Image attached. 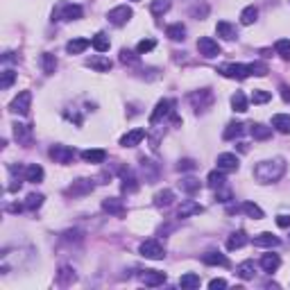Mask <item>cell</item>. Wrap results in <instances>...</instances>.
<instances>
[{
  "label": "cell",
  "mask_w": 290,
  "mask_h": 290,
  "mask_svg": "<svg viewBox=\"0 0 290 290\" xmlns=\"http://www.w3.org/2000/svg\"><path fill=\"white\" fill-rule=\"evenodd\" d=\"M286 172V161L281 157L270 159V161H261L254 168V177L261 181V184H272V181H279Z\"/></svg>",
  "instance_id": "cell-1"
},
{
  "label": "cell",
  "mask_w": 290,
  "mask_h": 290,
  "mask_svg": "<svg viewBox=\"0 0 290 290\" xmlns=\"http://www.w3.org/2000/svg\"><path fill=\"white\" fill-rule=\"evenodd\" d=\"M139 252H141V256L152 258V261H161V258L165 256L163 245L159 243V240H152V238H150V240H143V243H141Z\"/></svg>",
  "instance_id": "cell-2"
},
{
  "label": "cell",
  "mask_w": 290,
  "mask_h": 290,
  "mask_svg": "<svg viewBox=\"0 0 290 290\" xmlns=\"http://www.w3.org/2000/svg\"><path fill=\"white\" fill-rule=\"evenodd\" d=\"M218 72L229 79H245L252 75L250 66H245V64H222V66L218 68Z\"/></svg>",
  "instance_id": "cell-3"
},
{
  "label": "cell",
  "mask_w": 290,
  "mask_h": 290,
  "mask_svg": "<svg viewBox=\"0 0 290 290\" xmlns=\"http://www.w3.org/2000/svg\"><path fill=\"white\" fill-rule=\"evenodd\" d=\"M134 16V12H132V7H127V5H120V7H113L111 12L107 14V18H109V23L111 25H116V27H120V25H125L127 20Z\"/></svg>",
  "instance_id": "cell-4"
},
{
  "label": "cell",
  "mask_w": 290,
  "mask_h": 290,
  "mask_svg": "<svg viewBox=\"0 0 290 290\" xmlns=\"http://www.w3.org/2000/svg\"><path fill=\"white\" fill-rule=\"evenodd\" d=\"M30 105H32V93H30V91H20L18 95L12 100L9 109H12L14 113H18V116H25V113L30 111Z\"/></svg>",
  "instance_id": "cell-5"
},
{
  "label": "cell",
  "mask_w": 290,
  "mask_h": 290,
  "mask_svg": "<svg viewBox=\"0 0 290 290\" xmlns=\"http://www.w3.org/2000/svg\"><path fill=\"white\" fill-rule=\"evenodd\" d=\"M198 50H199L202 57H209V59H211V57H218V54H220L222 48H220V43H218L216 39H211V36H202V39L198 41Z\"/></svg>",
  "instance_id": "cell-6"
},
{
  "label": "cell",
  "mask_w": 290,
  "mask_h": 290,
  "mask_svg": "<svg viewBox=\"0 0 290 290\" xmlns=\"http://www.w3.org/2000/svg\"><path fill=\"white\" fill-rule=\"evenodd\" d=\"M50 159H54V163H71L75 159V150L68 145H53L50 147Z\"/></svg>",
  "instance_id": "cell-7"
},
{
  "label": "cell",
  "mask_w": 290,
  "mask_h": 290,
  "mask_svg": "<svg viewBox=\"0 0 290 290\" xmlns=\"http://www.w3.org/2000/svg\"><path fill=\"white\" fill-rule=\"evenodd\" d=\"M172 100H159L157 102V107H154V111H152V116H150V125H157L161 118H165L168 113L172 111Z\"/></svg>",
  "instance_id": "cell-8"
},
{
  "label": "cell",
  "mask_w": 290,
  "mask_h": 290,
  "mask_svg": "<svg viewBox=\"0 0 290 290\" xmlns=\"http://www.w3.org/2000/svg\"><path fill=\"white\" fill-rule=\"evenodd\" d=\"M238 165H240V161H238L236 154L224 152V154H220V157H218V170H222V172H236Z\"/></svg>",
  "instance_id": "cell-9"
},
{
  "label": "cell",
  "mask_w": 290,
  "mask_h": 290,
  "mask_svg": "<svg viewBox=\"0 0 290 290\" xmlns=\"http://www.w3.org/2000/svg\"><path fill=\"white\" fill-rule=\"evenodd\" d=\"M179 218H191V216H199V213H204V206L198 204V202H193V199H186V202H181V206H179Z\"/></svg>",
  "instance_id": "cell-10"
},
{
  "label": "cell",
  "mask_w": 290,
  "mask_h": 290,
  "mask_svg": "<svg viewBox=\"0 0 290 290\" xmlns=\"http://www.w3.org/2000/svg\"><path fill=\"white\" fill-rule=\"evenodd\" d=\"M93 191V181L91 179H77L75 184L68 188V195H72V198H77V195H86V193Z\"/></svg>",
  "instance_id": "cell-11"
},
{
  "label": "cell",
  "mask_w": 290,
  "mask_h": 290,
  "mask_svg": "<svg viewBox=\"0 0 290 290\" xmlns=\"http://www.w3.org/2000/svg\"><path fill=\"white\" fill-rule=\"evenodd\" d=\"M141 281H143L145 286H161V284H165V274L163 272H157V270H145L143 274H141Z\"/></svg>",
  "instance_id": "cell-12"
},
{
  "label": "cell",
  "mask_w": 290,
  "mask_h": 290,
  "mask_svg": "<svg viewBox=\"0 0 290 290\" xmlns=\"http://www.w3.org/2000/svg\"><path fill=\"white\" fill-rule=\"evenodd\" d=\"M281 243L277 236H272L270 231H263V234H258L256 238H254V245L256 247H268V250H272V247H277V245Z\"/></svg>",
  "instance_id": "cell-13"
},
{
  "label": "cell",
  "mask_w": 290,
  "mask_h": 290,
  "mask_svg": "<svg viewBox=\"0 0 290 290\" xmlns=\"http://www.w3.org/2000/svg\"><path fill=\"white\" fill-rule=\"evenodd\" d=\"M102 209H105L107 213H111V216H123V213H125L123 199H118V198H107L105 202H102Z\"/></svg>",
  "instance_id": "cell-14"
},
{
  "label": "cell",
  "mask_w": 290,
  "mask_h": 290,
  "mask_svg": "<svg viewBox=\"0 0 290 290\" xmlns=\"http://www.w3.org/2000/svg\"><path fill=\"white\" fill-rule=\"evenodd\" d=\"M143 139H145L143 129H132V132H127L125 136L120 139V145H123V147H134V145H139Z\"/></svg>",
  "instance_id": "cell-15"
},
{
  "label": "cell",
  "mask_w": 290,
  "mask_h": 290,
  "mask_svg": "<svg viewBox=\"0 0 290 290\" xmlns=\"http://www.w3.org/2000/svg\"><path fill=\"white\" fill-rule=\"evenodd\" d=\"M216 32H218V36H222V39H227V41H231V39H236L238 36L236 27L231 25L229 20H220V23L216 25Z\"/></svg>",
  "instance_id": "cell-16"
},
{
  "label": "cell",
  "mask_w": 290,
  "mask_h": 290,
  "mask_svg": "<svg viewBox=\"0 0 290 290\" xmlns=\"http://www.w3.org/2000/svg\"><path fill=\"white\" fill-rule=\"evenodd\" d=\"M272 127H274L279 134H290V116L288 113H277V116H272Z\"/></svg>",
  "instance_id": "cell-17"
},
{
  "label": "cell",
  "mask_w": 290,
  "mask_h": 290,
  "mask_svg": "<svg viewBox=\"0 0 290 290\" xmlns=\"http://www.w3.org/2000/svg\"><path fill=\"white\" fill-rule=\"evenodd\" d=\"M86 66H91L93 71L98 72H105L111 68V59H107V57H102V54H95V57H91V59H86Z\"/></svg>",
  "instance_id": "cell-18"
},
{
  "label": "cell",
  "mask_w": 290,
  "mask_h": 290,
  "mask_svg": "<svg viewBox=\"0 0 290 290\" xmlns=\"http://www.w3.org/2000/svg\"><path fill=\"white\" fill-rule=\"evenodd\" d=\"M247 240H250V238H247V234H245V231H236V234H231L229 236V240H227V250H240V247H245V245H247Z\"/></svg>",
  "instance_id": "cell-19"
},
{
  "label": "cell",
  "mask_w": 290,
  "mask_h": 290,
  "mask_svg": "<svg viewBox=\"0 0 290 290\" xmlns=\"http://www.w3.org/2000/svg\"><path fill=\"white\" fill-rule=\"evenodd\" d=\"M172 202H175V193H172L170 188H165V191H159L157 195H154V204H157L159 209H165V206H170Z\"/></svg>",
  "instance_id": "cell-20"
},
{
  "label": "cell",
  "mask_w": 290,
  "mask_h": 290,
  "mask_svg": "<svg viewBox=\"0 0 290 290\" xmlns=\"http://www.w3.org/2000/svg\"><path fill=\"white\" fill-rule=\"evenodd\" d=\"M25 179L32 181V184H39L41 179H43V168H41L39 163H30L25 168Z\"/></svg>",
  "instance_id": "cell-21"
},
{
  "label": "cell",
  "mask_w": 290,
  "mask_h": 290,
  "mask_svg": "<svg viewBox=\"0 0 290 290\" xmlns=\"http://www.w3.org/2000/svg\"><path fill=\"white\" fill-rule=\"evenodd\" d=\"M89 46H91V41L89 39H72V41H68L66 43V50L71 54H82Z\"/></svg>",
  "instance_id": "cell-22"
},
{
  "label": "cell",
  "mask_w": 290,
  "mask_h": 290,
  "mask_svg": "<svg viewBox=\"0 0 290 290\" xmlns=\"http://www.w3.org/2000/svg\"><path fill=\"white\" fill-rule=\"evenodd\" d=\"M202 261H204L206 265H229V261H227V256L224 254H220V252H206L204 256H202Z\"/></svg>",
  "instance_id": "cell-23"
},
{
  "label": "cell",
  "mask_w": 290,
  "mask_h": 290,
  "mask_svg": "<svg viewBox=\"0 0 290 290\" xmlns=\"http://www.w3.org/2000/svg\"><path fill=\"white\" fill-rule=\"evenodd\" d=\"M82 159L86 163H102L107 159V152L105 150H84L82 152Z\"/></svg>",
  "instance_id": "cell-24"
},
{
  "label": "cell",
  "mask_w": 290,
  "mask_h": 290,
  "mask_svg": "<svg viewBox=\"0 0 290 290\" xmlns=\"http://www.w3.org/2000/svg\"><path fill=\"white\" fill-rule=\"evenodd\" d=\"M279 265H281V258L277 254H263V258H261V268L265 272H274Z\"/></svg>",
  "instance_id": "cell-25"
},
{
  "label": "cell",
  "mask_w": 290,
  "mask_h": 290,
  "mask_svg": "<svg viewBox=\"0 0 290 290\" xmlns=\"http://www.w3.org/2000/svg\"><path fill=\"white\" fill-rule=\"evenodd\" d=\"M165 34H168V36H170L172 41H184V36H186V27L181 25V23H172V25L165 27Z\"/></svg>",
  "instance_id": "cell-26"
},
{
  "label": "cell",
  "mask_w": 290,
  "mask_h": 290,
  "mask_svg": "<svg viewBox=\"0 0 290 290\" xmlns=\"http://www.w3.org/2000/svg\"><path fill=\"white\" fill-rule=\"evenodd\" d=\"M82 7L79 5H66L64 9H61V18L64 20H77V18H82Z\"/></svg>",
  "instance_id": "cell-27"
},
{
  "label": "cell",
  "mask_w": 290,
  "mask_h": 290,
  "mask_svg": "<svg viewBox=\"0 0 290 290\" xmlns=\"http://www.w3.org/2000/svg\"><path fill=\"white\" fill-rule=\"evenodd\" d=\"M91 46L95 48L98 53H107V50H109V46H111V43H109V36H107V34L98 32V34H95V36H93V39H91Z\"/></svg>",
  "instance_id": "cell-28"
},
{
  "label": "cell",
  "mask_w": 290,
  "mask_h": 290,
  "mask_svg": "<svg viewBox=\"0 0 290 290\" xmlns=\"http://www.w3.org/2000/svg\"><path fill=\"white\" fill-rule=\"evenodd\" d=\"M252 136L256 141H268L272 136V127H265L261 123H256V125H252Z\"/></svg>",
  "instance_id": "cell-29"
},
{
  "label": "cell",
  "mask_w": 290,
  "mask_h": 290,
  "mask_svg": "<svg viewBox=\"0 0 290 290\" xmlns=\"http://www.w3.org/2000/svg\"><path fill=\"white\" fill-rule=\"evenodd\" d=\"M231 107H234V111L245 113L247 111V98H245L240 91H236L234 95H231Z\"/></svg>",
  "instance_id": "cell-30"
},
{
  "label": "cell",
  "mask_w": 290,
  "mask_h": 290,
  "mask_svg": "<svg viewBox=\"0 0 290 290\" xmlns=\"http://www.w3.org/2000/svg\"><path fill=\"white\" fill-rule=\"evenodd\" d=\"M41 66H43V72H46V75H53L54 68H57V59H54V54H50V53L41 54Z\"/></svg>",
  "instance_id": "cell-31"
},
{
  "label": "cell",
  "mask_w": 290,
  "mask_h": 290,
  "mask_svg": "<svg viewBox=\"0 0 290 290\" xmlns=\"http://www.w3.org/2000/svg\"><path fill=\"white\" fill-rule=\"evenodd\" d=\"M240 211L247 213V216L254 218V220H261V218H263V209H261V206H256L254 202H243Z\"/></svg>",
  "instance_id": "cell-32"
},
{
  "label": "cell",
  "mask_w": 290,
  "mask_h": 290,
  "mask_svg": "<svg viewBox=\"0 0 290 290\" xmlns=\"http://www.w3.org/2000/svg\"><path fill=\"white\" fill-rule=\"evenodd\" d=\"M256 16H258V7H254V5L245 7L243 14H240V23H243V25H252V23L256 20Z\"/></svg>",
  "instance_id": "cell-33"
},
{
  "label": "cell",
  "mask_w": 290,
  "mask_h": 290,
  "mask_svg": "<svg viewBox=\"0 0 290 290\" xmlns=\"http://www.w3.org/2000/svg\"><path fill=\"white\" fill-rule=\"evenodd\" d=\"M123 191L125 193H134V191H139V184H136V177H134L129 170H123Z\"/></svg>",
  "instance_id": "cell-34"
},
{
  "label": "cell",
  "mask_w": 290,
  "mask_h": 290,
  "mask_svg": "<svg viewBox=\"0 0 290 290\" xmlns=\"http://www.w3.org/2000/svg\"><path fill=\"white\" fill-rule=\"evenodd\" d=\"M236 274L240 279H245V281L252 279V277H254V263H252V261H243V263L236 268Z\"/></svg>",
  "instance_id": "cell-35"
},
{
  "label": "cell",
  "mask_w": 290,
  "mask_h": 290,
  "mask_svg": "<svg viewBox=\"0 0 290 290\" xmlns=\"http://www.w3.org/2000/svg\"><path fill=\"white\" fill-rule=\"evenodd\" d=\"M179 286L186 288V290L199 288V277H198V274H193V272H188V274H184V277L179 279Z\"/></svg>",
  "instance_id": "cell-36"
},
{
  "label": "cell",
  "mask_w": 290,
  "mask_h": 290,
  "mask_svg": "<svg viewBox=\"0 0 290 290\" xmlns=\"http://www.w3.org/2000/svg\"><path fill=\"white\" fill-rule=\"evenodd\" d=\"M206 181H209V186H211V188H222V186H224V172H222V170L209 172Z\"/></svg>",
  "instance_id": "cell-37"
},
{
  "label": "cell",
  "mask_w": 290,
  "mask_h": 290,
  "mask_svg": "<svg viewBox=\"0 0 290 290\" xmlns=\"http://www.w3.org/2000/svg\"><path fill=\"white\" fill-rule=\"evenodd\" d=\"M274 50H277V54L281 57V59L290 61V41L288 39H279L277 46H274Z\"/></svg>",
  "instance_id": "cell-38"
},
{
  "label": "cell",
  "mask_w": 290,
  "mask_h": 290,
  "mask_svg": "<svg viewBox=\"0 0 290 290\" xmlns=\"http://www.w3.org/2000/svg\"><path fill=\"white\" fill-rule=\"evenodd\" d=\"M41 204H43V195H41V193H32V195H27L25 209H30V211H36V209H41Z\"/></svg>",
  "instance_id": "cell-39"
},
{
  "label": "cell",
  "mask_w": 290,
  "mask_h": 290,
  "mask_svg": "<svg viewBox=\"0 0 290 290\" xmlns=\"http://www.w3.org/2000/svg\"><path fill=\"white\" fill-rule=\"evenodd\" d=\"M150 9H152L154 16H161V14H165L168 9H170V0H154V2L150 5Z\"/></svg>",
  "instance_id": "cell-40"
},
{
  "label": "cell",
  "mask_w": 290,
  "mask_h": 290,
  "mask_svg": "<svg viewBox=\"0 0 290 290\" xmlns=\"http://www.w3.org/2000/svg\"><path fill=\"white\" fill-rule=\"evenodd\" d=\"M243 134V125L240 123H231V125H227V129H224V139L229 141V139H236V136H240Z\"/></svg>",
  "instance_id": "cell-41"
},
{
  "label": "cell",
  "mask_w": 290,
  "mask_h": 290,
  "mask_svg": "<svg viewBox=\"0 0 290 290\" xmlns=\"http://www.w3.org/2000/svg\"><path fill=\"white\" fill-rule=\"evenodd\" d=\"M272 95L268 91H261V89H254V93H252V102L254 105H263V102H268Z\"/></svg>",
  "instance_id": "cell-42"
},
{
  "label": "cell",
  "mask_w": 290,
  "mask_h": 290,
  "mask_svg": "<svg viewBox=\"0 0 290 290\" xmlns=\"http://www.w3.org/2000/svg\"><path fill=\"white\" fill-rule=\"evenodd\" d=\"M154 46H157V41H154V39H143V41H139V46H136V53H139V54H145V53H150V50H154Z\"/></svg>",
  "instance_id": "cell-43"
},
{
  "label": "cell",
  "mask_w": 290,
  "mask_h": 290,
  "mask_svg": "<svg viewBox=\"0 0 290 290\" xmlns=\"http://www.w3.org/2000/svg\"><path fill=\"white\" fill-rule=\"evenodd\" d=\"M14 136H16V141H27L30 139V127L27 125H16L14 127Z\"/></svg>",
  "instance_id": "cell-44"
},
{
  "label": "cell",
  "mask_w": 290,
  "mask_h": 290,
  "mask_svg": "<svg viewBox=\"0 0 290 290\" xmlns=\"http://www.w3.org/2000/svg\"><path fill=\"white\" fill-rule=\"evenodd\" d=\"M14 79H16V72L14 71H5L2 72V79H0V89H9L14 84Z\"/></svg>",
  "instance_id": "cell-45"
},
{
  "label": "cell",
  "mask_w": 290,
  "mask_h": 290,
  "mask_svg": "<svg viewBox=\"0 0 290 290\" xmlns=\"http://www.w3.org/2000/svg\"><path fill=\"white\" fill-rule=\"evenodd\" d=\"M250 71H252V75H258V77L268 75V66H265V64H261V61H254V64H250Z\"/></svg>",
  "instance_id": "cell-46"
},
{
  "label": "cell",
  "mask_w": 290,
  "mask_h": 290,
  "mask_svg": "<svg viewBox=\"0 0 290 290\" xmlns=\"http://www.w3.org/2000/svg\"><path fill=\"white\" fill-rule=\"evenodd\" d=\"M181 188H184L186 193H195V191H199V181L198 179H184V181H181Z\"/></svg>",
  "instance_id": "cell-47"
},
{
  "label": "cell",
  "mask_w": 290,
  "mask_h": 290,
  "mask_svg": "<svg viewBox=\"0 0 290 290\" xmlns=\"http://www.w3.org/2000/svg\"><path fill=\"white\" fill-rule=\"evenodd\" d=\"M120 61H123V64H134V61H136V54L129 53V50H120Z\"/></svg>",
  "instance_id": "cell-48"
},
{
  "label": "cell",
  "mask_w": 290,
  "mask_h": 290,
  "mask_svg": "<svg viewBox=\"0 0 290 290\" xmlns=\"http://www.w3.org/2000/svg\"><path fill=\"white\" fill-rule=\"evenodd\" d=\"M195 165H198V163H195L193 159H181L177 168H179V170H195Z\"/></svg>",
  "instance_id": "cell-49"
},
{
  "label": "cell",
  "mask_w": 290,
  "mask_h": 290,
  "mask_svg": "<svg viewBox=\"0 0 290 290\" xmlns=\"http://www.w3.org/2000/svg\"><path fill=\"white\" fill-rule=\"evenodd\" d=\"M209 288H211V290H218V288H227V281H224V279H213L211 284H209Z\"/></svg>",
  "instance_id": "cell-50"
},
{
  "label": "cell",
  "mask_w": 290,
  "mask_h": 290,
  "mask_svg": "<svg viewBox=\"0 0 290 290\" xmlns=\"http://www.w3.org/2000/svg\"><path fill=\"white\" fill-rule=\"evenodd\" d=\"M277 224L281 227V229H288V227H290V216H279L277 218Z\"/></svg>",
  "instance_id": "cell-51"
},
{
  "label": "cell",
  "mask_w": 290,
  "mask_h": 290,
  "mask_svg": "<svg viewBox=\"0 0 290 290\" xmlns=\"http://www.w3.org/2000/svg\"><path fill=\"white\" fill-rule=\"evenodd\" d=\"M279 91H281V98H284L286 102H290V86L288 84H281V86H279Z\"/></svg>",
  "instance_id": "cell-52"
},
{
  "label": "cell",
  "mask_w": 290,
  "mask_h": 290,
  "mask_svg": "<svg viewBox=\"0 0 290 290\" xmlns=\"http://www.w3.org/2000/svg\"><path fill=\"white\" fill-rule=\"evenodd\" d=\"M134 2H139V0H134Z\"/></svg>",
  "instance_id": "cell-53"
}]
</instances>
